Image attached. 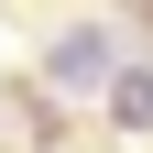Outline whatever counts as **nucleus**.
Instances as JSON below:
<instances>
[{
    "mask_svg": "<svg viewBox=\"0 0 153 153\" xmlns=\"http://www.w3.org/2000/svg\"><path fill=\"white\" fill-rule=\"evenodd\" d=\"M99 66H109V33H88V22H76V33H55V76H66V88H88Z\"/></svg>",
    "mask_w": 153,
    "mask_h": 153,
    "instance_id": "nucleus-1",
    "label": "nucleus"
},
{
    "mask_svg": "<svg viewBox=\"0 0 153 153\" xmlns=\"http://www.w3.org/2000/svg\"><path fill=\"white\" fill-rule=\"evenodd\" d=\"M109 109H120L131 131H153V76H120V88H109Z\"/></svg>",
    "mask_w": 153,
    "mask_h": 153,
    "instance_id": "nucleus-2",
    "label": "nucleus"
}]
</instances>
